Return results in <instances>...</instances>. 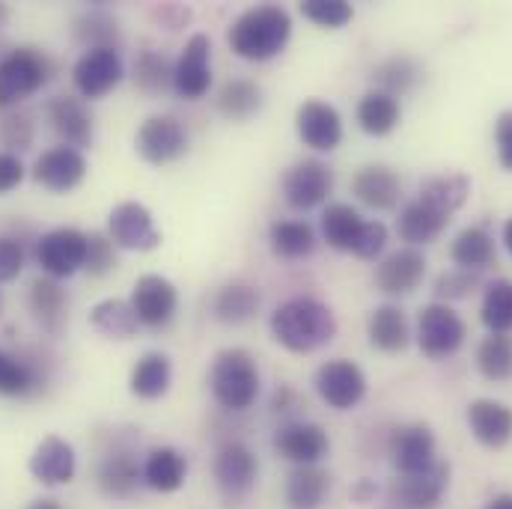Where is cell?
<instances>
[{
    "label": "cell",
    "mask_w": 512,
    "mask_h": 509,
    "mask_svg": "<svg viewBox=\"0 0 512 509\" xmlns=\"http://www.w3.org/2000/svg\"><path fill=\"white\" fill-rule=\"evenodd\" d=\"M468 429L483 447L501 450L512 441V408L495 399H474L468 405Z\"/></svg>",
    "instance_id": "cell-22"
},
{
    "label": "cell",
    "mask_w": 512,
    "mask_h": 509,
    "mask_svg": "<svg viewBox=\"0 0 512 509\" xmlns=\"http://www.w3.org/2000/svg\"><path fill=\"white\" fill-rule=\"evenodd\" d=\"M78 471V459L69 441L48 435L36 444L33 456H30V474L42 483V486H63L72 483Z\"/></svg>",
    "instance_id": "cell-21"
},
{
    "label": "cell",
    "mask_w": 512,
    "mask_h": 509,
    "mask_svg": "<svg viewBox=\"0 0 512 509\" xmlns=\"http://www.w3.org/2000/svg\"><path fill=\"white\" fill-rule=\"evenodd\" d=\"M468 328L462 322V316L447 307V304H429L420 310V322H417V343L420 352L432 361H444L450 355H456L465 346Z\"/></svg>",
    "instance_id": "cell-5"
},
{
    "label": "cell",
    "mask_w": 512,
    "mask_h": 509,
    "mask_svg": "<svg viewBox=\"0 0 512 509\" xmlns=\"http://www.w3.org/2000/svg\"><path fill=\"white\" fill-rule=\"evenodd\" d=\"M256 474H259L256 456L242 441H227L218 450V456H215V483L230 501H239L254 489Z\"/></svg>",
    "instance_id": "cell-16"
},
{
    "label": "cell",
    "mask_w": 512,
    "mask_h": 509,
    "mask_svg": "<svg viewBox=\"0 0 512 509\" xmlns=\"http://www.w3.org/2000/svg\"><path fill=\"white\" fill-rule=\"evenodd\" d=\"M477 370L483 379L495 384L512 382V337L489 334L477 349Z\"/></svg>",
    "instance_id": "cell-41"
},
{
    "label": "cell",
    "mask_w": 512,
    "mask_h": 509,
    "mask_svg": "<svg viewBox=\"0 0 512 509\" xmlns=\"http://www.w3.org/2000/svg\"><path fill=\"white\" fill-rule=\"evenodd\" d=\"M447 483H450V465L435 462L423 474H411V477L396 480L390 495H393V504L399 509H435L447 492Z\"/></svg>",
    "instance_id": "cell-19"
},
{
    "label": "cell",
    "mask_w": 512,
    "mask_h": 509,
    "mask_svg": "<svg viewBox=\"0 0 512 509\" xmlns=\"http://www.w3.org/2000/svg\"><path fill=\"white\" fill-rule=\"evenodd\" d=\"M268 245L280 259H304L316 248V233L307 221H274L268 227Z\"/></svg>",
    "instance_id": "cell-37"
},
{
    "label": "cell",
    "mask_w": 512,
    "mask_h": 509,
    "mask_svg": "<svg viewBox=\"0 0 512 509\" xmlns=\"http://www.w3.org/2000/svg\"><path fill=\"white\" fill-rule=\"evenodd\" d=\"M468 194H471V179L465 173H444V176H429L420 185V197L417 200L450 218L456 209L465 206Z\"/></svg>",
    "instance_id": "cell-29"
},
{
    "label": "cell",
    "mask_w": 512,
    "mask_h": 509,
    "mask_svg": "<svg viewBox=\"0 0 512 509\" xmlns=\"http://www.w3.org/2000/svg\"><path fill=\"white\" fill-rule=\"evenodd\" d=\"M3 18H6V6L0 3V21H3Z\"/></svg>",
    "instance_id": "cell-59"
},
{
    "label": "cell",
    "mask_w": 512,
    "mask_h": 509,
    "mask_svg": "<svg viewBox=\"0 0 512 509\" xmlns=\"http://www.w3.org/2000/svg\"><path fill=\"white\" fill-rule=\"evenodd\" d=\"M301 12H304L307 21H313L319 27H328V30H340L355 18V6L346 3V0H304Z\"/></svg>",
    "instance_id": "cell-44"
},
{
    "label": "cell",
    "mask_w": 512,
    "mask_h": 509,
    "mask_svg": "<svg viewBox=\"0 0 512 509\" xmlns=\"http://www.w3.org/2000/svg\"><path fill=\"white\" fill-rule=\"evenodd\" d=\"M289 36H292V15L277 3H262V6L245 9L233 21L227 42L236 57L262 63V60L277 57L286 48Z\"/></svg>",
    "instance_id": "cell-2"
},
{
    "label": "cell",
    "mask_w": 512,
    "mask_h": 509,
    "mask_svg": "<svg viewBox=\"0 0 512 509\" xmlns=\"http://www.w3.org/2000/svg\"><path fill=\"white\" fill-rule=\"evenodd\" d=\"M134 84L143 93H161L173 84V66L161 51H143L134 60Z\"/></svg>",
    "instance_id": "cell-43"
},
{
    "label": "cell",
    "mask_w": 512,
    "mask_h": 509,
    "mask_svg": "<svg viewBox=\"0 0 512 509\" xmlns=\"http://www.w3.org/2000/svg\"><path fill=\"white\" fill-rule=\"evenodd\" d=\"M367 337L373 343V349H379L384 355H396L408 346L411 331H408V319L399 307L382 304L373 310L370 322H367Z\"/></svg>",
    "instance_id": "cell-28"
},
{
    "label": "cell",
    "mask_w": 512,
    "mask_h": 509,
    "mask_svg": "<svg viewBox=\"0 0 512 509\" xmlns=\"http://www.w3.org/2000/svg\"><path fill=\"white\" fill-rule=\"evenodd\" d=\"M316 390L331 408L352 411L367 396V376L355 361L334 358V361H328V364H322L316 370Z\"/></svg>",
    "instance_id": "cell-11"
},
{
    "label": "cell",
    "mask_w": 512,
    "mask_h": 509,
    "mask_svg": "<svg viewBox=\"0 0 512 509\" xmlns=\"http://www.w3.org/2000/svg\"><path fill=\"white\" fill-rule=\"evenodd\" d=\"M453 262L462 268V271H483L486 265H492L495 259V242L492 236L483 230V227H468L456 236L453 248H450Z\"/></svg>",
    "instance_id": "cell-40"
},
{
    "label": "cell",
    "mask_w": 512,
    "mask_h": 509,
    "mask_svg": "<svg viewBox=\"0 0 512 509\" xmlns=\"http://www.w3.org/2000/svg\"><path fill=\"white\" fill-rule=\"evenodd\" d=\"M48 117L54 131L63 137V146L72 149H87L93 146V117L87 105L75 96H57L48 105Z\"/></svg>",
    "instance_id": "cell-23"
},
{
    "label": "cell",
    "mask_w": 512,
    "mask_h": 509,
    "mask_svg": "<svg viewBox=\"0 0 512 509\" xmlns=\"http://www.w3.org/2000/svg\"><path fill=\"white\" fill-rule=\"evenodd\" d=\"M131 307H134V316H137L140 325L164 328L176 316L179 292H176V286L167 277L143 274V277H137V283L131 289Z\"/></svg>",
    "instance_id": "cell-13"
},
{
    "label": "cell",
    "mask_w": 512,
    "mask_h": 509,
    "mask_svg": "<svg viewBox=\"0 0 512 509\" xmlns=\"http://www.w3.org/2000/svg\"><path fill=\"white\" fill-rule=\"evenodd\" d=\"M90 325L102 337H108V340H131L137 334V328H140L131 301H123V298H105V301H99L90 310Z\"/></svg>",
    "instance_id": "cell-32"
},
{
    "label": "cell",
    "mask_w": 512,
    "mask_h": 509,
    "mask_svg": "<svg viewBox=\"0 0 512 509\" xmlns=\"http://www.w3.org/2000/svg\"><path fill=\"white\" fill-rule=\"evenodd\" d=\"M334 191V170L319 158H304L292 164L283 176V200L295 212H310L328 200Z\"/></svg>",
    "instance_id": "cell-6"
},
{
    "label": "cell",
    "mask_w": 512,
    "mask_h": 509,
    "mask_svg": "<svg viewBox=\"0 0 512 509\" xmlns=\"http://www.w3.org/2000/svg\"><path fill=\"white\" fill-rule=\"evenodd\" d=\"M30 387H33V373L21 361H15L12 355H6L0 349V393L3 396H24Z\"/></svg>",
    "instance_id": "cell-47"
},
{
    "label": "cell",
    "mask_w": 512,
    "mask_h": 509,
    "mask_svg": "<svg viewBox=\"0 0 512 509\" xmlns=\"http://www.w3.org/2000/svg\"><path fill=\"white\" fill-rule=\"evenodd\" d=\"M384 248H387V227L382 221H367L352 254L361 256V259H376Z\"/></svg>",
    "instance_id": "cell-49"
},
{
    "label": "cell",
    "mask_w": 512,
    "mask_h": 509,
    "mask_svg": "<svg viewBox=\"0 0 512 509\" xmlns=\"http://www.w3.org/2000/svg\"><path fill=\"white\" fill-rule=\"evenodd\" d=\"M188 477V462L173 447H155L143 462V483L155 492H176Z\"/></svg>",
    "instance_id": "cell-30"
},
{
    "label": "cell",
    "mask_w": 512,
    "mask_h": 509,
    "mask_svg": "<svg viewBox=\"0 0 512 509\" xmlns=\"http://www.w3.org/2000/svg\"><path fill=\"white\" fill-rule=\"evenodd\" d=\"M84 268L93 277H102L111 268H117V245L111 242V236H105V233H90L87 236V265Z\"/></svg>",
    "instance_id": "cell-46"
},
{
    "label": "cell",
    "mask_w": 512,
    "mask_h": 509,
    "mask_svg": "<svg viewBox=\"0 0 512 509\" xmlns=\"http://www.w3.org/2000/svg\"><path fill=\"white\" fill-rule=\"evenodd\" d=\"M495 146H498L501 167L512 173V111H504L495 123Z\"/></svg>",
    "instance_id": "cell-53"
},
{
    "label": "cell",
    "mask_w": 512,
    "mask_h": 509,
    "mask_svg": "<svg viewBox=\"0 0 512 509\" xmlns=\"http://www.w3.org/2000/svg\"><path fill=\"white\" fill-rule=\"evenodd\" d=\"M480 319L492 334L512 331V280H492L483 292Z\"/></svg>",
    "instance_id": "cell-42"
},
{
    "label": "cell",
    "mask_w": 512,
    "mask_h": 509,
    "mask_svg": "<svg viewBox=\"0 0 512 509\" xmlns=\"http://www.w3.org/2000/svg\"><path fill=\"white\" fill-rule=\"evenodd\" d=\"M170 379H173V367L170 358L161 352H146L134 370H131V393L140 399H161L170 390Z\"/></svg>",
    "instance_id": "cell-34"
},
{
    "label": "cell",
    "mask_w": 512,
    "mask_h": 509,
    "mask_svg": "<svg viewBox=\"0 0 512 509\" xmlns=\"http://www.w3.org/2000/svg\"><path fill=\"white\" fill-rule=\"evenodd\" d=\"M364 218L358 215V209H352L349 203H331L322 212V239L334 248V251H346L352 254L358 245V236L364 230Z\"/></svg>",
    "instance_id": "cell-31"
},
{
    "label": "cell",
    "mask_w": 512,
    "mask_h": 509,
    "mask_svg": "<svg viewBox=\"0 0 512 509\" xmlns=\"http://www.w3.org/2000/svg\"><path fill=\"white\" fill-rule=\"evenodd\" d=\"M271 334L283 349L295 355H310L337 337V319L325 301L295 295L271 313Z\"/></svg>",
    "instance_id": "cell-1"
},
{
    "label": "cell",
    "mask_w": 512,
    "mask_h": 509,
    "mask_svg": "<svg viewBox=\"0 0 512 509\" xmlns=\"http://www.w3.org/2000/svg\"><path fill=\"white\" fill-rule=\"evenodd\" d=\"M447 224H450L447 215H441V212L429 209L426 203L414 200L399 212L396 230H399V239L408 242V248H420V245H432L447 230Z\"/></svg>",
    "instance_id": "cell-25"
},
{
    "label": "cell",
    "mask_w": 512,
    "mask_h": 509,
    "mask_svg": "<svg viewBox=\"0 0 512 509\" xmlns=\"http://www.w3.org/2000/svg\"><path fill=\"white\" fill-rule=\"evenodd\" d=\"M134 146H137V155L143 161L161 167V164L179 161L188 152V134H185V128L176 117L158 114V117H149L143 126L137 128Z\"/></svg>",
    "instance_id": "cell-10"
},
{
    "label": "cell",
    "mask_w": 512,
    "mask_h": 509,
    "mask_svg": "<svg viewBox=\"0 0 512 509\" xmlns=\"http://www.w3.org/2000/svg\"><path fill=\"white\" fill-rule=\"evenodd\" d=\"M84 176H87V158L81 155V149H72V146H54L42 152L33 167V179L42 188L57 191V194L78 188Z\"/></svg>",
    "instance_id": "cell-18"
},
{
    "label": "cell",
    "mask_w": 512,
    "mask_h": 509,
    "mask_svg": "<svg viewBox=\"0 0 512 509\" xmlns=\"http://www.w3.org/2000/svg\"><path fill=\"white\" fill-rule=\"evenodd\" d=\"M212 396L227 411H248L259 396V367L245 349H224L209 373Z\"/></svg>",
    "instance_id": "cell-3"
},
{
    "label": "cell",
    "mask_w": 512,
    "mask_h": 509,
    "mask_svg": "<svg viewBox=\"0 0 512 509\" xmlns=\"http://www.w3.org/2000/svg\"><path fill=\"white\" fill-rule=\"evenodd\" d=\"M295 131L304 146L316 152H334L343 140V120L334 105L310 99L295 114Z\"/></svg>",
    "instance_id": "cell-15"
},
{
    "label": "cell",
    "mask_w": 512,
    "mask_h": 509,
    "mask_svg": "<svg viewBox=\"0 0 512 509\" xmlns=\"http://www.w3.org/2000/svg\"><path fill=\"white\" fill-rule=\"evenodd\" d=\"M78 39H84L90 48H114L117 39V21L105 12H90L78 21Z\"/></svg>",
    "instance_id": "cell-45"
},
{
    "label": "cell",
    "mask_w": 512,
    "mask_h": 509,
    "mask_svg": "<svg viewBox=\"0 0 512 509\" xmlns=\"http://www.w3.org/2000/svg\"><path fill=\"white\" fill-rule=\"evenodd\" d=\"M140 480H143V471L137 468V459L128 450L111 453L99 468V486L111 498H131Z\"/></svg>",
    "instance_id": "cell-36"
},
{
    "label": "cell",
    "mask_w": 512,
    "mask_h": 509,
    "mask_svg": "<svg viewBox=\"0 0 512 509\" xmlns=\"http://www.w3.org/2000/svg\"><path fill=\"white\" fill-rule=\"evenodd\" d=\"M0 307H3V295H0Z\"/></svg>",
    "instance_id": "cell-60"
},
{
    "label": "cell",
    "mask_w": 512,
    "mask_h": 509,
    "mask_svg": "<svg viewBox=\"0 0 512 509\" xmlns=\"http://www.w3.org/2000/svg\"><path fill=\"white\" fill-rule=\"evenodd\" d=\"M274 450L283 459H289L298 468H304V465H316L319 459H325L328 450H331V441H328V432L322 426L295 420V423H286V426L277 429Z\"/></svg>",
    "instance_id": "cell-17"
},
{
    "label": "cell",
    "mask_w": 512,
    "mask_h": 509,
    "mask_svg": "<svg viewBox=\"0 0 512 509\" xmlns=\"http://www.w3.org/2000/svg\"><path fill=\"white\" fill-rule=\"evenodd\" d=\"M352 191L364 206H370L376 212H390V209H396V203L402 197V182L390 167L370 164V167H361L355 173Z\"/></svg>",
    "instance_id": "cell-24"
},
{
    "label": "cell",
    "mask_w": 512,
    "mask_h": 509,
    "mask_svg": "<svg viewBox=\"0 0 512 509\" xmlns=\"http://www.w3.org/2000/svg\"><path fill=\"white\" fill-rule=\"evenodd\" d=\"M486 509H512V495H498V498H492Z\"/></svg>",
    "instance_id": "cell-56"
},
{
    "label": "cell",
    "mask_w": 512,
    "mask_h": 509,
    "mask_svg": "<svg viewBox=\"0 0 512 509\" xmlns=\"http://www.w3.org/2000/svg\"><path fill=\"white\" fill-rule=\"evenodd\" d=\"M155 18H158V21H164V24H167V30H176L182 21H188V18H191V12H188V9H182V6H170V3H167V6H161V9H155Z\"/></svg>",
    "instance_id": "cell-54"
},
{
    "label": "cell",
    "mask_w": 512,
    "mask_h": 509,
    "mask_svg": "<svg viewBox=\"0 0 512 509\" xmlns=\"http://www.w3.org/2000/svg\"><path fill=\"white\" fill-rule=\"evenodd\" d=\"M423 78V69L414 57L408 54H396V57H387L384 63H379L373 69V81L379 87V93H387V96H405L411 93Z\"/></svg>",
    "instance_id": "cell-35"
},
{
    "label": "cell",
    "mask_w": 512,
    "mask_h": 509,
    "mask_svg": "<svg viewBox=\"0 0 512 509\" xmlns=\"http://www.w3.org/2000/svg\"><path fill=\"white\" fill-rule=\"evenodd\" d=\"M108 236L123 251H155L161 245V233L152 221V212L134 200H126L111 209Z\"/></svg>",
    "instance_id": "cell-12"
},
{
    "label": "cell",
    "mask_w": 512,
    "mask_h": 509,
    "mask_svg": "<svg viewBox=\"0 0 512 509\" xmlns=\"http://www.w3.org/2000/svg\"><path fill=\"white\" fill-rule=\"evenodd\" d=\"M51 78V60L33 48H15L0 60V108H12L21 99L42 90Z\"/></svg>",
    "instance_id": "cell-4"
},
{
    "label": "cell",
    "mask_w": 512,
    "mask_h": 509,
    "mask_svg": "<svg viewBox=\"0 0 512 509\" xmlns=\"http://www.w3.org/2000/svg\"><path fill=\"white\" fill-rule=\"evenodd\" d=\"M504 245H507V251L512 254V218L504 224Z\"/></svg>",
    "instance_id": "cell-58"
},
{
    "label": "cell",
    "mask_w": 512,
    "mask_h": 509,
    "mask_svg": "<svg viewBox=\"0 0 512 509\" xmlns=\"http://www.w3.org/2000/svg\"><path fill=\"white\" fill-rule=\"evenodd\" d=\"M390 459L393 468L402 477L411 474H423L429 471L438 459H435V435L426 423H411L393 432L390 438Z\"/></svg>",
    "instance_id": "cell-14"
},
{
    "label": "cell",
    "mask_w": 512,
    "mask_h": 509,
    "mask_svg": "<svg viewBox=\"0 0 512 509\" xmlns=\"http://www.w3.org/2000/svg\"><path fill=\"white\" fill-rule=\"evenodd\" d=\"M24 268V248L15 239L0 236V283H9L21 274Z\"/></svg>",
    "instance_id": "cell-51"
},
{
    "label": "cell",
    "mask_w": 512,
    "mask_h": 509,
    "mask_svg": "<svg viewBox=\"0 0 512 509\" xmlns=\"http://www.w3.org/2000/svg\"><path fill=\"white\" fill-rule=\"evenodd\" d=\"M426 277V256L417 248H399L376 265V286L384 295H411Z\"/></svg>",
    "instance_id": "cell-20"
},
{
    "label": "cell",
    "mask_w": 512,
    "mask_h": 509,
    "mask_svg": "<svg viewBox=\"0 0 512 509\" xmlns=\"http://www.w3.org/2000/svg\"><path fill=\"white\" fill-rule=\"evenodd\" d=\"M27 509H60V504L54 498H39V501H33Z\"/></svg>",
    "instance_id": "cell-57"
},
{
    "label": "cell",
    "mask_w": 512,
    "mask_h": 509,
    "mask_svg": "<svg viewBox=\"0 0 512 509\" xmlns=\"http://www.w3.org/2000/svg\"><path fill=\"white\" fill-rule=\"evenodd\" d=\"M27 304H30L33 319H36L48 334H60V331H63L69 301H66V292L60 289L57 280H51V277L33 280L30 295H27Z\"/></svg>",
    "instance_id": "cell-27"
},
{
    "label": "cell",
    "mask_w": 512,
    "mask_h": 509,
    "mask_svg": "<svg viewBox=\"0 0 512 509\" xmlns=\"http://www.w3.org/2000/svg\"><path fill=\"white\" fill-rule=\"evenodd\" d=\"M402 120V108L393 96L370 90L361 102H358V126L364 128L373 137H384Z\"/></svg>",
    "instance_id": "cell-38"
},
{
    "label": "cell",
    "mask_w": 512,
    "mask_h": 509,
    "mask_svg": "<svg viewBox=\"0 0 512 509\" xmlns=\"http://www.w3.org/2000/svg\"><path fill=\"white\" fill-rule=\"evenodd\" d=\"M24 179V164L15 152H0V197L15 191Z\"/></svg>",
    "instance_id": "cell-52"
},
{
    "label": "cell",
    "mask_w": 512,
    "mask_h": 509,
    "mask_svg": "<svg viewBox=\"0 0 512 509\" xmlns=\"http://www.w3.org/2000/svg\"><path fill=\"white\" fill-rule=\"evenodd\" d=\"M212 87V39L206 33H194L176 66H173V90L185 102H197Z\"/></svg>",
    "instance_id": "cell-8"
},
{
    "label": "cell",
    "mask_w": 512,
    "mask_h": 509,
    "mask_svg": "<svg viewBox=\"0 0 512 509\" xmlns=\"http://www.w3.org/2000/svg\"><path fill=\"white\" fill-rule=\"evenodd\" d=\"M474 286H477V274L456 268V271H447V274L438 277L435 295L438 298H465L468 292H474Z\"/></svg>",
    "instance_id": "cell-48"
},
{
    "label": "cell",
    "mask_w": 512,
    "mask_h": 509,
    "mask_svg": "<svg viewBox=\"0 0 512 509\" xmlns=\"http://www.w3.org/2000/svg\"><path fill=\"white\" fill-rule=\"evenodd\" d=\"M262 304V295L259 289L251 283H227L215 292L212 298V316L224 325H245L248 319H254L256 310Z\"/></svg>",
    "instance_id": "cell-26"
},
{
    "label": "cell",
    "mask_w": 512,
    "mask_h": 509,
    "mask_svg": "<svg viewBox=\"0 0 512 509\" xmlns=\"http://www.w3.org/2000/svg\"><path fill=\"white\" fill-rule=\"evenodd\" d=\"M36 259L51 280H66L87 265V233L75 227L51 230L39 239Z\"/></svg>",
    "instance_id": "cell-7"
},
{
    "label": "cell",
    "mask_w": 512,
    "mask_h": 509,
    "mask_svg": "<svg viewBox=\"0 0 512 509\" xmlns=\"http://www.w3.org/2000/svg\"><path fill=\"white\" fill-rule=\"evenodd\" d=\"M123 75H126V69H123V57L117 48H87L72 69L75 90L84 99L108 96L114 87H120Z\"/></svg>",
    "instance_id": "cell-9"
},
{
    "label": "cell",
    "mask_w": 512,
    "mask_h": 509,
    "mask_svg": "<svg viewBox=\"0 0 512 509\" xmlns=\"http://www.w3.org/2000/svg\"><path fill=\"white\" fill-rule=\"evenodd\" d=\"M0 134L6 140V146H15V149H27L30 140H33V123L27 114H12L0 123Z\"/></svg>",
    "instance_id": "cell-50"
},
{
    "label": "cell",
    "mask_w": 512,
    "mask_h": 509,
    "mask_svg": "<svg viewBox=\"0 0 512 509\" xmlns=\"http://www.w3.org/2000/svg\"><path fill=\"white\" fill-rule=\"evenodd\" d=\"M262 108V90L248 78H233L221 87L218 93V111L233 120V123H245Z\"/></svg>",
    "instance_id": "cell-39"
},
{
    "label": "cell",
    "mask_w": 512,
    "mask_h": 509,
    "mask_svg": "<svg viewBox=\"0 0 512 509\" xmlns=\"http://www.w3.org/2000/svg\"><path fill=\"white\" fill-rule=\"evenodd\" d=\"M376 498V486L370 483V480H361L355 489H352V501H358V504H370Z\"/></svg>",
    "instance_id": "cell-55"
},
{
    "label": "cell",
    "mask_w": 512,
    "mask_h": 509,
    "mask_svg": "<svg viewBox=\"0 0 512 509\" xmlns=\"http://www.w3.org/2000/svg\"><path fill=\"white\" fill-rule=\"evenodd\" d=\"M331 492V477L316 465L295 468L286 480V504L289 509H319Z\"/></svg>",
    "instance_id": "cell-33"
}]
</instances>
